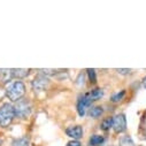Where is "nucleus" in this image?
Segmentation results:
<instances>
[{"instance_id": "7ed1b4c3", "label": "nucleus", "mask_w": 146, "mask_h": 146, "mask_svg": "<svg viewBox=\"0 0 146 146\" xmlns=\"http://www.w3.org/2000/svg\"><path fill=\"white\" fill-rule=\"evenodd\" d=\"M31 111V106L29 104V101L21 99L19 101H16V105L14 106V112H15V116L24 119L30 114Z\"/></svg>"}, {"instance_id": "2eb2a0df", "label": "nucleus", "mask_w": 146, "mask_h": 146, "mask_svg": "<svg viewBox=\"0 0 146 146\" xmlns=\"http://www.w3.org/2000/svg\"><path fill=\"white\" fill-rule=\"evenodd\" d=\"M124 94H125V91H121V92H119V93H116V94H114L113 97H112V101L113 102H117V101H120L123 97H124Z\"/></svg>"}, {"instance_id": "ddd939ff", "label": "nucleus", "mask_w": 146, "mask_h": 146, "mask_svg": "<svg viewBox=\"0 0 146 146\" xmlns=\"http://www.w3.org/2000/svg\"><path fill=\"white\" fill-rule=\"evenodd\" d=\"M90 96H91L92 100H98L104 96V91L101 89H94L92 92H90Z\"/></svg>"}, {"instance_id": "9b49d317", "label": "nucleus", "mask_w": 146, "mask_h": 146, "mask_svg": "<svg viewBox=\"0 0 146 146\" xmlns=\"http://www.w3.org/2000/svg\"><path fill=\"white\" fill-rule=\"evenodd\" d=\"M104 137L102 136H99V135H93L92 137H91V139H90V144L92 145V146H97V145H100V144H102L104 143Z\"/></svg>"}, {"instance_id": "4468645a", "label": "nucleus", "mask_w": 146, "mask_h": 146, "mask_svg": "<svg viewBox=\"0 0 146 146\" xmlns=\"http://www.w3.org/2000/svg\"><path fill=\"white\" fill-rule=\"evenodd\" d=\"M112 123H113V119H106V120L102 121L100 128H101L102 130H108L109 128L112 127Z\"/></svg>"}, {"instance_id": "39448f33", "label": "nucleus", "mask_w": 146, "mask_h": 146, "mask_svg": "<svg viewBox=\"0 0 146 146\" xmlns=\"http://www.w3.org/2000/svg\"><path fill=\"white\" fill-rule=\"evenodd\" d=\"M48 83H50L48 78L45 75L40 74L38 76H36V78L32 81V88L36 92H40L46 90V88L48 86Z\"/></svg>"}, {"instance_id": "20e7f679", "label": "nucleus", "mask_w": 146, "mask_h": 146, "mask_svg": "<svg viewBox=\"0 0 146 146\" xmlns=\"http://www.w3.org/2000/svg\"><path fill=\"white\" fill-rule=\"evenodd\" d=\"M92 98L90 96V93H85L84 96H82L78 101H77V112L81 116H84L85 115V111H86V108L91 106L92 104Z\"/></svg>"}, {"instance_id": "a211bd4d", "label": "nucleus", "mask_w": 146, "mask_h": 146, "mask_svg": "<svg viewBox=\"0 0 146 146\" xmlns=\"http://www.w3.org/2000/svg\"><path fill=\"white\" fill-rule=\"evenodd\" d=\"M67 146H81V143L78 140H71L67 144Z\"/></svg>"}, {"instance_id": "1a4fd4ad", "label": "nucleus", "mask_w": 146, "mask_h": 146, "mask_svg": "<svg viewBox=\"0 0 146 146\" xmlns=\"http://www.w3.org/2000/svg\"><path fill=\"white\" fill-rule=\"evenodd\" d=\"M12 72H13V77L15 78H24L30 74V69H23V68L12 69Z\"/></svg>"}, {"instance_id": "dca6fc26", "label": "nucleus", "mask_w": 146, "mask_h": 146, "mask_svg": "<svg viewBox=\"0 0 146 146\" xmlns=\"http://www.w3.org/2000/svg\"><path fill=\"white\" fill-rule=\"evenodd\" d=\"M88 74H89V77H90V81L92 83H96L97 82V76H96V70L94 69H88Z\"/></svg>"}, {"instance_id": "0eeeda50", "label": "nucleus", "mask_w": 146, "mask_h": 146, "mask_svg": "<svg viewBox=\"0 0 146 146\" xmlns=\"http://www.w3.org/2000/svg\"><path fill=\"white\" fill-rule=\"evenodd\" d=\"M66 133L70 137V138H74V140H77L82 137L83 135V130L81 125H74V127H69L66 130Z\"/></svg>"}, {"instance_id": "423d86ee", "label": "nucleus", "mask_w": 146, "mask_h": 146, "mask_svg": "<svg viewBox=\"0 0 146 146\" xmlns=\"http://www.w3.org/2000/svg\"><path fill=\"white\" fill-rule=\"evenodd\" d=\"M112 127L115 132H123L127 129V120L123 114H119L113 117V123Z\"/></svg>"}, {"instance_id": "f03ea898", "label": "nucleus", "mask_w": 146, "mask_h": 146, "mask_svg": "<svg viewBox=\"0 0 146 146\" xmlns=\"http://www.w3.org/2000/svg\"><path fill=\"white\" fill-rule=\"evenodd\" d=\"M15 117V112H14V106L11 104H4L0 107V125L1 127H8L13 119Z\"/></svg>"}, {"instance_id": "6ab92c4d", "label": "nucleus", "mask_w": 146, "mask_h": 146, "mask_svg": "<svg viewBox=\"0 0 146 146\" xmlns=\"http://www.w3.org/2000/svg\"><path fill=\"white\" fill-rule=\"evenodd\" d=\"M143 85H144V88L146 89V77H144V80H143Z\"/></svg>"}, {"instance_id": "f8f14e48", "label": "nucleus", "mask_w": 146, "mask_h": 146, "mask_svg": "<svg viewBox=\"0 0 146 146\" xmlns=\"http://www.w3.org/2000/svg\"><path fill=\"white\" fill-rule=\"evenodd\" d=\"M101 114H102V107L97 106V107H93L90 109V116H92V117H99Z\"/></svg>"}, {"instance_id": "6e6552de", "label": "nucleus", "mask_w": 146, "mask_h": 146, "mask_svg": "<svg viewBox=\"0 0 146 146\" xmlns=\"http://www.w3.org/2000/svg\"><path fill=\"white\" fill-rule=\"evenodd\" d=\"M13 78L12 69H0V83L6 84Z\"/></svg>"}, {"instance_id": "f3484780", "label": "nucleus", "mask_w": 146, "mask_h": 146, "mask_svg": "<svg viewBox=\"0 0 146 146\" xmlns=\"http://www.w3.org/2000/svg\"><path fill=\"white\" fill-rule=\"evenodd\" d=\"M116 71L119 72V74H122V75H128L131 72L130 69H116Z\"/></svg>"}, {"instance_id": "f257e3e1", "label": "nucleus", "mask_w": 146, "mask_h": 146, "mask_svg": "<svg viewBox=\"0 0 146 146\" xmlns=\"http://www.w3.org/2000/svg\"><path fill=\"white\" fill-rule=\"evenodd\" d=\"M25 93V85L21 81L12 82L6 88V96L11 101H19Z\"/></svg>"}, {"instance_id": "9d476101", "label": "nucleus", "mask_w": 146, "mask_h": 146, "mask_svg": "<svg viewBox=\"0 0 146 146\" xmlns=\"http://www.w3.org/2000/svg\"><path fill=\"white\" fill-rule=\"evenodd\" d=\"M29 138L28 137H21L13 141V146H29Z\"/></svg>"}]
</instances>
